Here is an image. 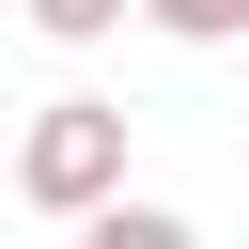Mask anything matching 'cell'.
<instances>
[{
  "mask_svg": "<svg viewBox=\"0 0 249 249\" xmlns=\"http://www.w3.org/2000/svg\"><path fill=\"white\" fill-rule=\"evenodd\" d=\"M171 47H249V0H140Z\"/></svg>",
  "mask_w": 249,
  "mask_h": 249,
  "instance_id": "3",
  "label": "cell"
},
{
  "mask_svg": "<svg viewBox=\"0 0 249 249\" xmlns=\"http://www.w3.org/2000/svg\"><path fill=\"white\" fill-rule=\"evenodd\" d=\"M124 140H140V124H124L109 93H62V109H31V124H16L0 187H16L31 218H109V202H124Z\"/></svg>",
  "mask_w": 249,
  "mask_h": 249,
  "instance_id": "1",
  "label": "cell"
},
{
  "mask_svg": "<svg viewBox=\"0 0 249 249\" xmlns=\"http://www.w3.org/2000/svg\"><path fill=\"white\" fill-rule=\"evenodd\" d=\"M78 249H202L171 202H109V218H78Z\"/></svg>",
  "mask_w": 249,
  "mask_h": 249,
  "instance_id": "2",
  "label": "cell"
},
{
  "mask_svg": "<svg viewBox=\"0 0 249 249\" xmlns=\"http://www.w3.org/2000/svg\"><path fill=\"white\" fill-rule=\"evenodd\" d=\"M16 16H31V31H47V47H93V31H124V16H140V0H16Z\"/></svg>",
  "mask_w": 249,
  "mask_h": 249,
  "instance_id": "4",
  "label": "cell"
},
{
  "mask_svg": "<svg viewBox=\"0 0 249 249\" xmlns=\"http://www.w3.org/2000/svg\"><path fill=\"white\" fill-rule=\"evenodd\" d=\"M0 156H16V124H0Z\"/></svg>",
  "mask_w": 249,
  "mask_h": 249,
  "instance_id": "5",
  "label": "cell"
}]
</instances>
